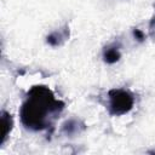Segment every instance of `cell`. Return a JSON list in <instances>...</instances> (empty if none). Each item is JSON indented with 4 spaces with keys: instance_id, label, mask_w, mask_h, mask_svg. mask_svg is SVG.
I'll return each instance as SVG.
<instances>
[{
    "instance_id": "obj_1",
    "label": "cell",
    "mask_w": 155,
    "mask_h": 155,
    "mask_svg": "<svg viewBox=\"0 0 155 155\" xmlns=\"http://www.w3.org/2000/svg\"><path fill=\"white\" fill-rule=\"evenodd\" d=\"M64 108V103L54 98L53 92L44 85L33 86L23 102L19 116L22 124L33 131L45 130Z\"/></svg>"
},
{
    "instance_id": "obj_2",
    "label": "cell",
    "mask_w": 155,
    "mask_h": 155,
    "mask_svg": "<svg viewBox=\"0 0 155 155\" xmlns=\"http://www.w3.org/2000/svg\"><path fill=\"white\" fill-rule=\"evenodd\" d=\"M109 114L113 116H121L130 113L134 104L132 93L124 88H111L108 92Z\"/></svg>"
},
{
    "instance_id": "obj_3",
    "label": "cell",
    "mask_w": 155,
    "mask_h": 155,
    "mask_svg": "<svg viewBox=\"0 0 155 155\" xmlns=\"http://www.w3.org/2000/svg\"><path fill=\"white\" fill-rule=\"evenodd\" d=\"M12 126H13V119L12 116L2 110L1 114H0V145H2L5 143V140L7 139L11 130H12Z\"/></svg>"
},
{
    "instance_id": "obj_4",
    "label": "cell",
    "mask_w": 155,
    "mask_h": 155,
    "mask_svg": "<svg viewBox=\"0 0 155 155\" xmlns=\"http://www.w3.org/2000/svg\"><path fill=\"white\" fill-rule=\"evenodd\" d=\"M120 58H121V53H120V50H119L117 46L110 45V46L104 47V50H103V59H104L105 63L114 64Z\"/></svg>"
},
{
    "instance_id": "obj_5",
    "label": "cell",
    "mask_w": 155,
    "mask_h": 155,
    "mask_svg": "<svg viewBox=\"0 0 155 155\" xmlns=\"http://www.w3.org/2000/svg\"><path fill=\"white\" fill-rule=\"evenodd\" d=\"M69 36V30L68 28H64L63 30L59 31H53L47 36V44H50L51 46H59L63 41H65Z\"/></svg>"
},
{
    "instance_id": "obj_6",
    "label": "cell",
    "mask_w": 155,
    "mask_h": 155,
    "mask_svg": "<svg viewBox=\"0 0 155 155\" xmlns=\"http://www.w3.org/2000/svg\"><path fill=\"white\" fill-rule=\"evenodd\" d=\"M63 131L68 134H71V133H75V132H79V121L78 120H69L67 121L64 125H63Z\"/></svg>"
},
{
    "instance_id": "obj_7",
    "label": "cell",
    "mask_w": 155,
    "mask_h": 155,
    "mask_svg": "<svg viewBox=\"0 0 155 155\" xmlns=\"http://www.w3.org/2000/svg\"><path fill=\"white\" fill-rule=\"evenodd\" d=\"M133 36H134L138 41H143V40H144V34H143V31L139 30V29H133Z\"/></svg>"
},
{
    "instance_id": "obj_8",
    "label": "cell",
    "mask_w": 155,
    "mask_h": 155,
    "mask_svg": "<svg viewBox=\"0 0 155 155\" xmlns=\"http://www.w3.org/2000/svg\"><path fill=\"white\" fill-rule=\"evenodd\" d=\"M149 29H150V31L153 33L154 31V29H155V16L151 18V21H150V24H149Z\"/></svg>"
}]
</instances>
